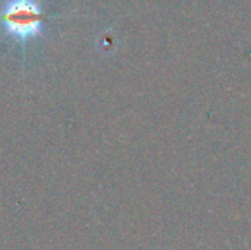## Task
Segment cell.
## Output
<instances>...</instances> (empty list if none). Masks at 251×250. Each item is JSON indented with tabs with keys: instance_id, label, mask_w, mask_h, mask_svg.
I'll list each match as a JSON object with an SVG mask.
<instances>
[{
	"instance_id": "obj_1",
	"label": "cell",
	"mask_w": 251,
	"mask_h": 250,
	"mask_svg": "<svg viewBox=\"0 0 251 250\" xmlns=\"http://www.w3.org/2000/svg\"><path fill=\"white\" fill-rule=\"evenodd\" d=\"M0 24L13 43L25 46L43 34L41 4L37 0H6L0 10Z\"/></svg>"
}]
</instances>
